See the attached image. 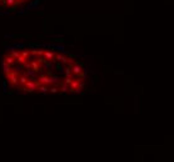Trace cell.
<instances>
[{"instance_id":"cell-1","label":"cell","mask_w":174,"mask_h":162,"mask_svg":"<svg viewBox=\"0 0 174 162\" xmlns=\"http://www.w3.org/2000/svg\"><path fill=\"white\" fill-rule=\"evenodd\" d=\"M39 82H40V85H52L53 80H52V77L46 76V75H40V76H39Z\"/></svg>"},{"instance_id":"cell-2","label":"cell","mask_w":174,"mask_h":162,"mask_svg":"<svg viewBox=\"0 0 174 162\" xmlns=\"http://www.w3.org/2000/svg\"><path fill=\"white\" fill-rule=\"evenodd\" d=\"M30 66H32V70H33L34 72H35V74H38V72H42V71H43V67L40 66V65H39L38 63H36L35 60L30 63Z\"/></svg>"},{"instance_id":"cell-3","label":"cell","mask_w":174,"mask_h":162,"mask_svg":"<svg viewBox=\"0 0 174 162\" xmlns=\"http://www.w3.org/2000/svg\"><path fill=\"white\" fill-rule=\"evenodd\" d=\"M4 61H5V63L6 64H8V65H10V66H14V64H15V59H13L11 56H10V55H6V56L4 57Z\"/></svg>"},{"instance_id":"cell-4","label":"cell","mask_w":174,"mask_h":162,"mask_svg":"<svg viewBox=\"0 0 174 162\" xmlns=\"http://www.w3.org/2000/svg\"><path fill=\"white\" fill-rule=\"evenodd\" d=\"M43 55H44V59H45V60H53L55 54H54L53 51H44Z\"/></svg>"},{"instance_id":"cell-5","label":"cell","mask_w":174,"mask_h":162,"mask_svg":"<svg viewBox=\"0 0 174 162\" xmlns=\"http://www.w3.org/2000/svg\"><path fill=\"white\" fill-rule=\"evenodd\" d=\"M0 64H1V67H3V70H4L5 72H9L10 70H11V66H10V65H8L4 61V59H3L1 61H0Z\"/></svg>"},{"instance_id":"cell-6","label":"cell","mask_w":174,"mask_h":162,"mask_svg":"<svg viewBox=\"0 0 174 162\" xmlns=\"http://www.w3.org/2000/svg\"><path fill=\"white\" fill-rule=\"evenodd\" d=\"M40 4V0H30V9H36Z\"/></svg>"},{"instance_id":"cell-7","label":"cell","mask_w":174,"mask_h":162,"mask_svg":"<svg viewBox=\"0 0 174 162\" xmlns=\"http://www.w3.org/2000/svg\"><path fill=\"white\" fill-rule=\"evenodd\" d=\"M52 67H53V64L50 63L49 60L44 61V64H43V70H50Z\"/></svg>"},{"instance_id":"cell-8","label":"cell","mask_w":174,"mask_h":162,"mask_svg":"<svg viewBox=\"0 0 174 162\" xmlns=\"http://www.w3.org/2000/svg\"><path fill=\"white\" fill-rule=\"evenodd\" d=\"M36 90H39L40 92H42V94H46V92L49 91V89L46 87V85H39Z\"/></svg>"},{"instance_id":"cell-9","label":"cell","mask_w":174,"mask_h":162,"mask_svg":"<svg viewBox=\"0 0 174 162\" xmlns=\"http://www.w3.org/2000/svg\"><path fill=\"white\" fill-rule=\"evenodd\" d=\"M20 55H21L23 57H25L26 60H29V57H30V51H28V50H21V51H20Z\"/></svg>"},{"instance_id":"cell-10","label":"cell","mask_w":174,"mask_h":162,"mask_svg":"<svg viewBox=\"0 0 174 162\" xmlns=\"http://www.w3.org/2000/svg\"><path fill=\"white\" fill-rule=\"evenodd\" d=\"M19 55H20V53H19L18 50H13V51H10V56H11L13 59H15V60L19 57Z\"/></svg>"},{"instance_id":"cell-11","label":"cell","mask_w":174,"mask_h":162,"mask_svg":"<svg viewBox=\"0 0 174 162\" xmlns=\"http://www.w3.org/2000/svg\"><path fill=\"white\" fill-rule=\"evenodd\" d=\"M68 90H69V86L65 85L64 82H61V84H60V91L61 92H67Z\"/></svg>"},{"instance_id":"cell-12","label":"cell","mask_w":174,"mask_h":162,"mask_svg":"<svg viewBox=\"0 0 174 162\" xmlns=\"http://www.w3.org/2000/svg\"><path fill=\"white\" fill-rule=\"evenodd\" d=\"M4 1H5V4L8 5V6L13 8V6H15V1H16V0H4Z\"/></svg>"},{"instance_id":"cell-13","label":"cell","mask_w":174,"mask_h":162,"mask_svg":"<svg viewBox=\"0 0 174 162\" xmlns=\"http://www.w3.org/2000/svg\"><path fill=\"white\" fill-rule=\"evenodd\" d=\"M55 69H56V71H59V74H63V65H61L60 63H56Z\"/></svg>"},{"instance_id":"cell-14","label":"cell","mask_w":174,"mask_h":162,"mask_svg":"<svg viewBox=\"0 0 174 162\" xmlns=\"http://www.w3.org/2000/svg\"><path fill=\"white\" fill-rule=\"evenodd\" d=\"M18 81H20V84L25 85V82L28 81V77H26V76H20V77H18Z\"/></svg>"},{"instance_id":"cell-15","label":"cell","mask_w":174,"mask_h":162,"mask_svg":"<svg viewBox=\"0 0 174 162\" xmlns=\"http://www.w3.org/2000/svg\"><path fill=\"white\" fill-rule=\"evenodd\" d=\"M14 47H15V49H24V47H26V44H21V43H20V44H15Z\"/></svg>"},{"instance_id":"cell-16","label":"cell","mask_w":174,"mask_h":162,"mask_svg":"<svg viewBox=\"0 0 174 162\" xmlns=\"http://www.w3.org/2000/svg\"><path fill=\"white\" fill-rule=\"evenodd\" d=\"M4 49H6L8 51H13V50H15V47H14V45H4Z\"/></svg>"},{"instance_id":"cell-17","label":"cell","mask_w":174,"mask_h":162,"mask_svg":"<svg viewBox=\"0 0 174 162\" xmlns=\"http://www.w3.org/2000/svg\"><path fill=\"white\" fill-rule=\"evenodd\" d=\"M71 81H73V79H71V77H65V81H64V84H65V85H68V86H69Z\"/></svg>"},{"instance_id":"cell-18","label":"cell","mask_w":174,"mask_h":162,"mask_svg":"<svg viewBox=\"0 0 174 162\" xmlns=\"http://www.w3.org/2000/svg\"><path fill=\"white\" fill-rule=\"evenodd\" d=\"M58 90H59V89H58V87H55V86H54V87H52V89H50V92H52V94H56V92H58Z\"/></svg>"},{"instance_id":"cell-19","label":"cell","mask_w":174,"mask_h":162,"mask_svg":"<svg viewBox=\"0 0 174 162\" xmlns=\"http://www.w3.org/2000/svg\"><path fill=\"white\" fill-rule=\"evenodd\" d=\"M9 14H10L9 10H8V11H0V15H1V16H8Z\"/></svg>"},{"instance_id":"cell-20","label":"cell","mask_w":174,"mask_h":162,"mask_svg":"<svg viewBox=\"0 0 174 162\" xmlns=\"http://www.w3.org/2000/svg\"><path fill=\"white\" fill-rule=\"evenodd\" d=\"M3 92H4V94H6V81L3 82Z\"/></svg>"},{"instance_id":"cell-21","label":"cell","mask_w":174,"mask_h":162,"mask_svg":"<svg viewBox=\"0 0 174 162\" xmlns=\"http://www.w3.org/2000/svg\"><path fill=\"white\" fill-rule=\"evenodd\" d=\"M0 1H1V0H0Z\"/></svg>"}]
</instances>
